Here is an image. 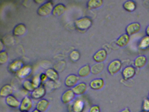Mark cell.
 Listing matches in <instances>:
<instances>
[{
	"instance_id": "11",
	"label": "cell",
	"mask_w": 149,
	"mask_h": 112,
	"mask_svg": "<svg viewBox=\"0 0 149 112\" xmlns=\"http://www.w3.org/2000/svg\"><path fill=\"white\" fill-rule=\"evenodd\" d=\"M76 95L72 89H68L63 93L61 99L63 103L68 104L74 99Z\"/></svg>"
},
{
	"instance_id": "39",
	"label": "cell",
	"mask_w": 149,
	"mask_h": 112,
	"mask_svg": "<svg viewBox=\"0 0 149 112\" xmlns=\"http://www.w3.org/2000/svg\"><path fill=\"white\" fill-rule=\"evenodd\" d=\"M119 112H131V111L130 108H124L123 109L121 110Z\"/></svg>"
},
{
	"instance_id": "10",
	"label": "cell",
	"mask_w": 149,
	"mask_h": 112,
	"mask_svg": "<svg viewBox=\"0 0 149 112\" xmlns=\"http://www.w3.org/2000/svg\"><path fill=\"white\" fill-rule=\"evenodd\" d=\"M47 90L43 85L37 88H35L31 92V97L32 99L35 100H40L46 95Z\"/></svg>"
},
{
	"instance_id": "25",
	"label": "cell",
	"mask_w": 149,
	"mask_h": 112,
	"mask_svg": "<svg viewBox=\"0 0 149 112\" xmlns=\"http://www.w3.org/2000/svg\"><path fill=\"white\" fill-rule=\"evenodd\" d=\"M123 8L125 11L129 12H132L136 10L137 5L136 1H125L123 5Z\"/></svg>"
},
{
	"instance_id": "37",
	"label": "cell",
	"mask_w": 149,
	"mask_h": 112,
	"mask_svg": "<svg viewBox=\"0 0 149 112\" xmlns=\"http://www.w3.org/2000/svg\"><path fill=\"white\" fill-rule=\"evenodd\" d=\"M4 48H5V46H4V43H3L2 40H1L0 41V51H4Z\"/></svg>"
},
{
	"instance_id": "41",
	"label": "cell",
	"mask_w": 149,
	"mask_h": 112,
	"mask_svg": "<svg viewBox=\"0 0 149 112\" xmlns=\"http://www.w3.org/2000/svg\"><path fill=\"white\" fill-rule=\"evenodd\" d=\"M32 112H40V111H39V110H37V109H34V110H33V111H32Z\"/></svg>"
},
{
	"instance_id": "7",
	"label": "cell",
	"mask_w": 149,
	"mask_h": 112,
	"mask_svg": "<svg viewBox=\"0 0 149 112\" xmlns=\"http://www.w3.org/2000/svg\"><path fill=\"white\" fill-rule=\"evenodd\" d=\"M24 66V63L22 60H15L9 64L8 69L11 73L16 74Z\"/></svg>"
},
{
	"instance_id": "13",
	"label": "cell",
	"mask_w": 149,
	"mask_h": 112,
	"mask_svg": "<svg viewBox=\"0 0 149 112\" xmlns=\"http://www.w3.org/2000/svg\"><path fill=\"white\" fill-rule=\"evenodd\" d=\"M27 31L26 26L24 24H18L15 26L13 29V35L16 37L22 36L26 34Z\"/></svg>"
},
{
	"instance_id": "27",
	"label": "cell",
	"mask_w": 149,
	"mask_h": 112,
	"mask_svg": "<svg viewBox=\"0 0 149 112\" xmlns=\"http://www.w3.org/2000/svg\"><path fill=\"white\" fill-rule=\"evenodd\" d=\"M138 47L139 50H145L149 49V36L146 35L143 36L138 42Z\"/></svg>"
},
{
	"instance_id": "23",
	"label": "cell",
	"mask_w": 149,
	"mask_h": 112,
	"mask_svg": "<svg viewBox=\"0 0 149 112\" xmlns=\"http://www.w3.org/2000/svg\"><path fill=\"white\" fill-rule=\"evenodd\" d=\"M91 66L88 64L84 65L81 67L78 71V76L81 78H86L90 75Z\"/></svg>"
},
{
	"instance_id": "19",
	"label": "cell",
	"mask_w": 149,
	"mask_h": 112,
	"mask_svg": "<svg viewBox=\"0 0 149 112\" xmlns=\"http://www.w3.org/2000/svg\"><path fill=\"white\" fill-rule=\"evenodd\" d=\"M67 10V8L64 4L62 3L57 4L55 5L52 14L55 17H58L63 15Z\"/></svg>"
},
{
	"instance_id": "33",
	"label": "cell",
	"mask_w": 149,
	"mask_h": 112,
	"mask_svg": "<svg viewBox=\"0 0 149 112\" xmlns=\"http://www.w3.org/2000/svg\"><path fill=\"white\" fill-rule=\"evenodd\" d=\"M32 83L34 87L35 88H37L39 87L41 85L42 83L41 81L40 78V75H35L31 80Z\"/></svg>"
},
{
	"instance_id": "26",
	"label": "cell",
	"mask_w": 149,
	"mask_h": 112,
	"mask_svg": "<svg viewBox=\"0 0 149 112\" xmlns=\"http://www.w3.org/2000/svg\"><path fill=\"white\" fill-rule=\"evenodd\" d=\"M103 1L102 0H90L87 3V8L89 10L96 9L102 7Z\"/></svg>"
},
{
	"instance_id": "31",
	"label": "cell",
	"mask_w": 149,
	"mask_h": 112,
	"mask_svg": "<svg viewBox=\"0 0 149 112\" xmlns=\"http://www.w3.org/2000/svg\"><path fill=\"white\" fill-rule=\"evenodd\" d=\"M57 83V82H54L52 80H48L47 81L43 83L44 85H43L46 88L47 91H49V90H52L54 88H55L57 86V85H56Z\"/></svg>"
},
{
	"instance_id": "6",
	"label": "cell",
	"mask_w": 149,
	"mask_h": 112,
	"mask_svg": "<svg viewBox=\"0 0 149 112\" xmlns=\"http://www.w3.org/2000/svg\"><path fill=\"white\" fill-rule=\"evenodd\" d=\"M141 25L138 22H133L127 25L125 28V33L130 36L138 33L141 30Z\"/></svg>"
},
{
	"instance_id": "35",
	"label": "cell",
	"mask_w": 149,
	"mask_h": 112,
	"mask_svg": "<svg viewBox=\"0 0 149 112\" xmlns=\"http://www.w3.org/2000/svg\"><path fill=\"white\" fill-rule=\"evenodd\" d=\"M89 112H101V109L98 105H94L90 108Z\"/></svg>"
},
{
	"instance_id": "22",
	"label": "cell",
	"mask_w": 149,
	"mask_h": 112,
	"mask_svg": "<svg viewBox=\"0 0 149 112\" xmlns=\"http://www.w3.org/2000/svg\"><path fill=\"white\" fill-rule=\"evenodd\" d=\"M85 107V103L81 99L76 100L71 106L72 112H83Z\"/></svg>"
},
{
	"instance_id": "43",
	"label": "cell",
	"mask_w": 149,
	"mask_h": 112,
	"mask_svg": "<svg viewBox=\"0 0 149 112\" xmlns=\"http://www.w3.org/2000/svg\"><path fill=\"white\" fill-rule=\"evenodd\" d=\"M148 99H149V94H148Z\"/></svg>"
},
{
	"instance_id": "16",
	"label": "cell",
	"mask_w": 149,
	"mask_h": 112,
	"mask_svg": "<svg viewBox=\"0 0 149 112\" xmlns=\"http://www.w3.org/2000/svg\"><path fill=\"white\" fill-rule=\"evenodd\" d=\"M147 58L144 55L137 56L134 60V66L135 68L141 69L146 66Z\"/></svg>"
},
{
	"instance_id": "18",
	"label": "cell",
	"mask_w": 149,
	"mask_h": 112,
	"mask_svg": "<svg viewBox=\"0 0 149 112\" xmlns=\"http://www.w3.org/2000/svg\"><path fill=\"white\" fill-rule=\"evenodd\" d=\"M32 72V67L29 65H26L16 74L17 77L21 79H24L28 77Z\"/></svg>"
},
{
	"instance_id": "8",
	"label": "cell",
	"mask_w": 149,
	"mask_h": 112,
	"mask_svg": "<svg viewBox=\"0 0 149 112\" xmlns=\"http://www.w3.org/2000/svg\"><path fill=\"white\" fill-rule=\"evenodd\" d=\"M108 57V52L104 49H99L93 55V59L96 63H104Z\"/></svg>"
},
{
	"instance_id": "30",
	"label": "cell",
	"mask_w": 149,
	"mask_h": 112,
	"mask_svg": "<svg viewBox=\"0 0 149 112\" xmlns=\"http://www.w3.org/2000/svg\"><path fill=\"white\" fill-rule=\"evenodd\" d=\"M9 60V55L7 52L6 50L2 51L0 52V64H5Z\"/></svg>"
},
{
	"instance_id": "20",
	"label": "cell",
	"mask_w": 149,
	"mask_h": 112,
	"mask_svg": "<svg viewBox=\"0 0 149 112\" xmlns=\"http://www.w3.org/2000/svg\"><path fill=\"white\" fill-rule=\"evenodd\" d=\"M14 92L13 88L9 84H6L2 87L0 91V96L2 98H6L13 95Z\"/></svg>"
},
{
	"instance_id": "9",
	"label": "cell",
	"mask_w": 149,
	"mask_h": 112,
	"mask_svg": "<svg viewBox=\"0 0 149 112\" xmlns=\"http://www.w3.org/2000/svg\"><path fill=\"white\" fill-rule=\"evenodd\" d=\"M80 80V77L75 74H70L68 75L64 81L65 86L70 88H73L76 85Z\"/></svg>"
},
{
	"instance_id": "3",
	"label": "cell",
	"mask_w": 149,
	"mask_h": 112,
	"mask_svg": "<svg viewBox=\"0 0 149 112\" xmlns=\"http://www.w3.org/2000/svg\"><path fill=\"white\" fill-rule=\"evenodd\" d=\"M123 66L122 61L119 59H115L109 63L107 66V71L111 76H114L118 73Z\"/></svg>"
},
{
	"instance_id": "42",
	"label": "cell",
	"mask_w": 149,
	"mask_h": 112,
	"mask_svg": "<svg viewBox=\"0 0 149 112\" xmlns=\"http://www.w3.org/2000/svg\"><path fill=\"white\" fill-rule=\"evenodd\" d=\"M141 112H147V111H141Z\"/></svg>"
},
{
	"instance_id": "32",
	"label": "cell",
	"mask_w": 149,
	"mask_h": 112,
	"mask_svg": "<svg viewBox=\"0 0 149 112\" xmlns=\"http://www.w3.org/2000/svg\"><path fill=\"white\" fill-rule=\"evenodd\" d=\"M70 58L74 62H77L81 57V54L77 50H74L71 52L69 55Z\"/></svg>"
},
{
	"instance_id": "34",
	"label": "cell",
	"mask_w": 149,
	"mask_h": 112,
	"mask_svg": "<svg viewBox=\"0 0 149 112\" xmlns=\"http://www.w3.org/2000/svg\"><path fill=\"white\" fill-rule=\"evenodd\" d=\"M142 108L143 111L149 112V99L148 98L144 99L142 103Z\"/></svg>"
},
{
	"instance_id": "40",
	"label": "cell",
	"mask_w": 149,
	"mask_h": 112,
	"mask_svg": "<svg viewBox=\"0 0 149 112\" xmlns=\"http://www.w3.org/2000/svg\"><path fill=\"white\" fill-rule=\"evenodd\" d=\"M46 1H40V0H37V1H35V2L37 4H43L44 3H45Z\"/></svg>"
},
{
	"instance_id": "29",
	"label": "cell",
	"mask_w": 149,
	"mask_h": 112,
	"mask_svg": "<svg viewBox=\"0 0 149 112\" xmlns=\"http://www.w3.org/2000/svg\"><path fill=\"white\" fill-rule=\"evenodd\" d=\"M22 87L26 91L29 92H33L35 88L34 87L32 81L30 80H26L22 83Z\"/></svg>"
},
{
	"instance_id": "24",
	"label": "cell",
	"mask_w": 149,
	"mask_h": 112,
	"mask_svg": "<svg viewBox=\"0 0 149 112\" xmlns=\"http://www.w3.org/2000/svg\"><path fill=\"white\" fill-rule=\"evenodd\" d=\"M49 106V101L47 99H42L37 102L36 109L41 112H45L48 109Z\"/></svg>"
},
{
	"instance_id": "28",
	"label": "cell",
	"mask_w": 149,
	"mask_h": 112,
	"mask_svg": "<svg viewBox=\"0 0 149 112\" xmlns=\"http://www.w3.org/2000/svg\"><path fill=\"white\" fill-rule=\"evenodd\" d=\"M104 63H96L91 66V74L95 75L100 74L104 71Z\"/></svg>"
},
{
	"instance_id": "4",
	"label": "cell",
	"mask_w": 149,
	"mask_h": 112,
	"mask_svg": "<svg viewBox=\"0 0 149 112\" xmlns=\"http://www.w3.org/2000/svg\"><path fill=\"white\" fill-rule=\"evenodd\" d=\"M33 100L31 97L28 96L24 97L21 101L20 106V111L22 112H29L33 108Z\"/></svg>"
},
{
	"instance_id": "5",
	"label": "cell",
	"mask_w": 149,
	"mask_h": 112,
	"mask_svg": "<svg viewBox=\"0 0 149 112\" xmlns=\"http://www.w3.org/2000/svg\"><path fill=\"white\" fill-rule=\"evenodd\" d=\"M136 73V71L135 66H125L122 70V77L125 80H129L135 77Z\"/></svg>"
},
{
	"instance_id": "44",
	"label": "cell",
	"mask_w": 149,
	"mask_h": 112,
	"mask_svg": "<svg viewBox=\"0 0 149 112\" xmlns=\"http://www.w3.org/2000/svg\"></svg>"
},
{
	"instance_id": "12",
	"label": "cell",
	"mask_w": 149,
	"mask_h": 112,
	"mask_svg": "<svg viewBox=\"0 0 149 112\" xmlns=\"http://www.w3.org/2000/svg\"><path fill=\"white\" fill-rule=\"evenodd\" d=\"M105 85V81L102 78H97L92 80L89 84V86L91 89L96 91L103 89Z\"/></svg>"
},
{
	"instance_id": "2",
	"label": "cell",
	"mask_w": 149,
	"mask_h": 112,
	"mask_svg": "<svg viewBox=\"0 0 149 112\" xmlns=\"http://www.w3.org/2000/svg\"><path fill=\"white\" fill-rule=\"evenodd\" d=\"M54 7V3L52 1H46L39 7L37 10V14L40 16H48L52 14Z\"/></svg>"
},
{
	"instance_id": "21",
	"label": "cell",
	"mask_w": 149,
	"mask_h": 112,
	"mask_svg": "<svg viewBox=\"0 0 149 112\" xmlns=\"http://www.w3.org/2000/svg\"><path fill=\"white\" fill-rule=\"evenodd\" d=\"M45 73L48 79L54 82H58L60 78L59 73L56 70L53 68H49L46 70Z\"/></svg>"
},
{
	"instance_id": "14",
	"label": "cell",
	"mask_w": 149,
	"mask_h": 112,
	"mask_svg": "<svg viewBox=\"0 0 149 112\" xmlns=\"http://www.w3.org/2000/svg\"><path fill=\"white\" fill-rule=\"evenodd\" d=\"M130 36L126 33L119 36L116 40V44L119 47L123 48L128 45L130 40Z\"/></svg>"
},
{
	"instance_id": "17",
	"label": "cell",
	"mask_w": 149,
	"mask_h": 112,
	"mask_svg": "<svg viewBox=\"0 0 149 112\" xmlns=\"http://www.w3.org/2000/svg\"><path fill=\"white\" fill-rule=\"evenodd\" d=\"M6 102L8 106L14 108H19L21 104V101L13 95H10L6 98Z\"/></svg>"
},
{
	"instance_id": "38",
	"label": "cell",
	"mask_w": 149,
	"mask_h": 112,
	"mask_svg": "<svg viewBox=\"0 0 149 112\" xmlns=\"http://www.w3.org/2000/svg\"><path fill=\"white\" fill-rule=\"evenodd\" d=\"M145 33L146 36H149V24L147 25L145 29Z\"/></svg>"
},
{
	"instance_id": "15",
	"label": "cell",
	"mask_w": 149,
	"mask_h": 112,
	"mask_svg": "<svg viewBox=\"0 0 149 112\" xmlns=\"http://www.w3.org/2000/svg\"><path fill=\"white\" fill-rule=\"evenodd\" d=\"M72 89L76 95H82L87 92L88 86L85 82H80L73 88Z\"/></svg>"
},
{
	"instance_id": "36",
	"label": "cell",
	"mask_w": 149,
	"mask_h": 112,
	"mask_svg": "<svg viewBox=\"0 0 149 112\" xmlns=\"http://www.w3.org/2000/svg\"><path fill=\"white\" fill-rule=\"evenodd\" d=\"M40 78L41 81L42 83H44L46 81L48 80V78L47 76V74H46L45 73H42L40 74Z\"/></svg>"
},
{
	"instance_id": "1",
	"label": "cell",
	"mask_w": 149,
	"mask_h": 112,
	"mask_svg": "<svg viewBox=\"0 0 149 112\" xmlns=\"http://www.w3.org/2000/svg\"><path fill=\"white\" fill-rule=\"evenodd\" d=\"M93 21L88 16L83 17L76 19L74 22L76 29L80 32H86L92 26Z\"/></svg>"
}]
</instances>
